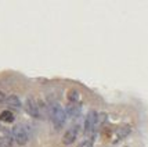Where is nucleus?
I'll return each instance as SVG.
<instances>
[{
    "label": "nucleus",
    "instance_id": "f257e3e1",
    "mask_svg": "<svg viewBox=\"0 0 148 147\" xmlns=\"http://www.w3.org/2000/svg\"><path fill=\"white\" fill-rule=\"evenodd\" d=\"M49 117L53 122V126L56 129H61L66 121V112L65 110L58 104L57 101H53L49 106Z\"/></svg>",
    "mask_w": 148,
    "mask_h": 147
},
{
    "label": "nucleus",
    "instance_id": "f03ea898",
    "mask_svg": "<svg viewBox=\"0 0 148 147\" xmlns=\"http://www.w3.org/2000/svg\"><path fill=\"white\" fill-rule=\"evenodd\" d=\"M11 137H13V140L15 141V143H18L19 146L26 144V141L29 139V133H28L26 126H24L22 124L15 125V126L11 129Z\"/></svg>",
    "mask_w": 148,
    "mask_h": 147
},
{
    "label": "nucleus",
    "instance_id": "6e6552de",
    "mask_svg": "<svg viewBox=\"0 0 148 147\" xmlns=\"http://www.w3.org/2000/svg\"><path fill=\"white\" fill-rule=\"evenodd\" d=\"M130 133V129L127 128V126H123V128H119L118 130L115 132L116 135V137L114 139V141H119V140H122V139H125L127 135Z\"/></svg>",
    "mask_w": 148,
    "mask_h": 147
},
{
    "label": "nucleus",
    "instance_id": "7ed1b4c3",
    "mask_svg": "<svg viewBox=\"0 0 148 147\" xmlns=\"http://www.w3.org/2000/svg\"><path fill=\"white\" fill-rule=\"evenodd\" d=\"M97 122H98V115H97V111L94 110H90L87 115H86V119H84V133L90 135L94 132V128H96Z\"/></svg>",
    "mask_w": 148,
    "mask_h": 147
},
{
    "label": "nucleus",
    "instance_id": "20e7f679",
    "mask_svg": "<svg viewBox=\"0 0 148 147\" xmlns=\"http://www.w3.org/2000/svg\"><path fill=\"white\" fill-rule=\"evenodd\" d=\"M25 111L28 112V115H31L33 118H38L40 115V108H39L38 101L33 97H28L25 100Z\"/></svg>",
    "mask_w": 148,
    "mask_h": 147
},
{
    "label": "nucleus",
    "instance_id": "39448f33",
    "mask_svg": "<svg viewBox=\"0 0 148 147\" xmlns=\"http://www.w3.org/2000/svg\"><path fill=\"white\" fill-rule=\"evenodd\" d=\"M77 132H79V126H77V125L72 126L71 129H68V130L65 132V135L62 136V143H64L65 146H69V144H72L73 141L76 140Z\"/></svg>",
    "mask_w": 148,
    "mask_h": 147
},
{
    "label": "nucleus",
    "instance_id": "423d86ee",
    "mask_svg": "<svg viewBox=\"0 0 148 147\" xmlns=\"http://www.w3.org/2000/svg\"><path fill=\"white\" fill-rule=\"evenodd\" d=\"M65 112L72 117V118H75L77 115L80 114V104L79 103H69L68 106H66V108H65Z\"/></svg>",
    "mask_w": 148,
    "mask_h": 147
},
{
    "label": "nucleus",
    "instance_id": "1a4fd4ad",
    "mask_svg": "<svg viewBox=\"0 0 148 147\" xmlns=\"http://www.w3.org/2000/svg\"><path fill=\"white\" fill-rule=\"evenodd\" d=\"M0 121L10 124V122L14 121V114L11 112V111H10V110H4V111L0 114Z\"/></svg>",
    "mask_w": 148,
    "mask_h": 147
},
{
    "label": "nucleus",
    "instance_id": "0eeeda50",
    "mask_svg": "<svg viewBox=\"0 0 148 147\" xmlns=\"http://www.w3.org/2000/svg\"><path fill=\"white\" fill-rule=\"evenodd\" d=\"M6 104L8 108H13V110H19L21 108V100L15 95H11L6 99Z\"/></svg>",
    "mask_w": 148,
    "mask_h": 147
},
{
    "label": "nucleus",
    "instance_id": "9d476101",
    "mask_svg": "<svg viewBox=\"0 0 148 147\" xmlns=\"http://www.w3.org/2000/svg\"><path fill=\"white\" fill-rule=\"evenodd\" d=\"M0 147H13V137H11V135L0 136Z\"/></svg>",
    "mask_w": 148,
    "mask_h": 147
},
{
    "label": "nucleus",
    "instance_id": "9b49d317",
    "mask_svg": "<svg viewBox=\"0 0 148 147\" xmlns=\"http://www.w3.org/2000/svg\"><path fill=\"white\" fill-rule=\"evenodd\" d=\"M68 99H69L71 103H79V100H80V93H79L77 90H71V92L68 93Z\"/></svg>",
    "mask_w": 148,
    "mask_h": 147
},
{
    "label": "nucleus",
    "instance_id": "f8f14e48",
    "mask_svg": "<svg viewBox=\"0 0 148 147\" xmlns=\"http://www.w3.org/2000/svg\"><path fill=\"white\" fill-rule=\"evenodd\" d=\"M6 99H7L6 95H4V93L0 90V104H4V103H6Z\"/></svg>",
    "mask_w": 148,
    "mask_h": 147
}]
</instances>
